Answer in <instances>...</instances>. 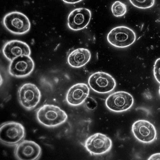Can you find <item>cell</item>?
I'll return each instance as SVG.
<instances>
[{"instance_id":"obj_20","label":"cell","mask_w":160,"mask_h":160,"mask_svg":"<svg viewBox=\"0 0 160 160\" xmlns=\"http://www.w3.org/2000/svg\"><path fill=\"white\" fill-rule=\"evenodd\" d=\"M150 160H160V153H156L152 155L148 158Z\"/></svg>"},{"instance_id":"obj_18","label":"cell","mask_w":160,"mask_h":160,"mask_svg":"<svg viewBox=\"0 0 160 160\" xmlns=\"http://www.w3.org/2000/svg\"><path fill=\"white\" fill-rule=\"evenodd\" d=\"M84 102L87 108L90 110H95L98 105L97 102L91 97H88L85 100Z\"/></svg>"},{"instance_id":"obj_5","label":"cell","mask_w":160,"mask_h":160,"mask_svg":"<svg viewBox=\"0 0 160 160\" xmlns=\"http://www.w3.org/2000/svg\"><path fill=\"white\" fill-rule=\"evenodd\" d=\"M136 36L135 32L125 26L117 27L108 34L107 39L109 43L116 48L128 47L134 43Z\"/></svg>"},{"instance_id":"obj_11","label":"cell","mask_w":160,"mask_h":160,"mask_svg":"<svg viewBox=\"0 0 160 160\" xmlns=\"http://www.w3.org/2000/svg\"><path fill=\"white\" fill-rule=\"evenodd\" d=\"M34 66V62L30 56H23L11 61L8 72L12 76L25 77L32 72Z\"/></svg>"},{"instance_id":"obj_13","label":"cell","mask_w":160,"mask_h":160,"mask_svg":"<svg viewBox=\"0 0 160 160\" xmlns=\"http://www.w3.org/2000/svg\"><path fill=\"white\" fill-rule=\"evenodd\" d=\"M3 52L5 57L10 61L22 56H30L31 54L29 45L18 40H12L6 43L3 48Z\"/></svg>"},{"instance_id":"obj_3","label":"cell","mask_w":160,"mask_h":160,"mask_svg":"<svg viewBox=\"0 0 160 160\" xmlns=\"http://www.w3.org/2000/svg\"><path fill=\"white\" fill-rule=\"evenodd\" d=\"M3 23L9 32L17 35L27 33L30 30L31 26L28 17L18 11L12 12L6 14L3 19Z\"/></svg>"},{"instance_id":"obj_17","label":"cell","mask_w":160,"mask_h":160,"mask_svg":"<svg viewBox=\"0 0 160 160\" xmlns=\"http://www.w3.org/2000/svg\"><path fill=\"white\" fill-rule=\"evenodd\" d=\"M129 1L133 6L142 9L152 7L155 2V0H129Z\"/></svg>"},{"instance_id":"obj_7","label":"cell","mask_w":160,"mask_h":160,"mask_svg":"<svg viewBox=\"0 0 160 160\" xmlns=\"http://www.w3.org/2000/svg\"><path fill=\"white\" fill-rule=\"evenodd\" d=\"M88 83L93 91L101 94L112 91L116 85L115 79L111 75L103 72L92 74L88 78Z\"/></svg>"},{"instance_id":"obj_9","label":"cell","mask_w":160,"mask_h":160,"mask_svg":"<svg viewBox=\"0 0 160 160\" xmlns=\"http://www.w3.org/2000/svg\"><path fill=\"white\" fill-rule=\"evenodd\" d=\"M133 135L139 142L150 143L156 139L157 132L153 124L145 120H139L135 122L132 127Z\"/></svg>"},{"instance_id":"obj_12","label":"cell","mask_w":160,"mask_h":160,"mask_svg":"<svg viewBox=\"0 0 160 160\" xmlns=\"http://www.w3.org/2000/svg\"><path fill=\"white\" fill-rule=\"evenodd\" d=\"M91 18V11L84 8H78L72 11L68 16V26L72 30L78 31L85 28Z\"/></svg>"},{"instance_id":"obj_10","label":"cell","mask_w":160,"mask_h":160,"mask_svg":"<svg viewBox=\"0 0 160 160\" xmlns=\"http://www.w3.org/2000/svg\"><path fill=\"white\" fill-rule=\"evenodd\" d=\"M42 150L40 146L35 142L23 140L16 146L14 155L19 160H36L41 157Z\"/></svg>"},{"instance_id":"obj_2","label":"cell","mask_w":160,"mask_h":160,"mask_svg":"<svg viewBox=\"0 0 160 160\" xmlns=\"http://www.w3.org/2000/svg\"><path fill=\"white\" fill-rule=\"evenodd\" d=\"M25 136V128L19 123L7 122L0 127V141L5 145L16 146L24 140Z\"/></svg>"},{"instance_id":"obj_21","label":"cell","mask_w":160,"mask_h":160,"mask_svg":"<svg viewBox=\"0 0 160 160\" xmlns=\"http://www.w3.org/2000/svg\"><path fill=\"white\" fill-rule=\"evenodd\" d=\"M82 1V0H62V1L65 3L70 4L77 3Z\"/></svg>"},{"instance_id":"obj_16","label":"cell","mask_w":160,"mask_h":160,"mask_svg":"<svg viewBox=\"0 0 160 160\" xmlns=\"http://www.w3.org/2000/svg\"><path fill=\"white\" fill-rule=\"evenodd\" d=\"M112 11L113 15L116 17L124 16L127 12V7L124 3L119 1L114 2L112 6Z\"/></svg>"},{"instance_id":"obj_14","label":"cell","mask_w":160,"mask_h":160,"mask_svg":"<svg viewBox=\"0 0 160 160\" xmlns=\"http://www.w3.org/2000/svg\"><path fill=\"white\" fill-rule=\"evenodd\" d=\"M90 89L86 84L79 83L72 87L66 95L67 102L70 105L77 106L82 104L88 97Z\"/></svg>"},{"instance_id":"obj_1","label":"cell","mask_w":160,"mask_h":160,"mask_svg":"<svg viewBox=\"0 0 160 160\" xmlns=\"http://www.w3.org/2000/svg\"><path fill=\"white\" fill-rule=\"evenodd\" d=\"M38 121L48 128H55L64 123L68 119L67 114L58 106L45 104L38 108L36 112Z\"/></svg>"},{"instance_id":"obj_22","label":"cell","mask_w":160,"mask_h":160,"mask_svg":"<svg viewBox=\"0 0 160 160\" xmlns=\"http://www.w3.org/2000/svg\"><path fill=\"white\" fill-rule=\"evenodd\" d=\"M159 95H160V86L159 88Z\"/></svg>"},{"instance_id":"obj_8","label":"cell","mask_w":160,"mask_h":160,"mask_svg":"<svg viewBox=\"0 0 160 160\" xmlns=\"http://www.w3.org/2000/svg\"><path fill=\"white\" fill-rule=\"evenodd\" d=\"M112 140L107 136L97 133L86 140L84 146L91 154L100 155L109 152L112 149Z\"/></svg>"},{"instance_id":"obj_6","label":"cell","mask_w":160,"mask_h":160,"mask_svg":"<svg viewBox=\"0 0 160 160\" xmlns=\"http://www.w3.org/2000/svg\"><path fill=\"white\" fill-rule=\"evenodd\" d=\"M134 102V98L129 93L120 91L110 95L106 100L105 104L111 111L121 112L129 109Z\"/></svg>"},{"instance_id":"obj_4","label":"cell","mask_w":160,"mask_h":160,"mask_svg":"<svg viewBox=\"0 0 160 160\" xmlns=\"http://www.w3.org/2000/svg\"><path fill=\"white\" fill-rule=\"evenodd\" d=\"M41 93L38 88L31 83L25 84L20 87L18 92L19 102L26 110L34 109L39 103Z\"/></svg>"},{"instance_id":"obj_15","label":"cell","mask_w":160,"mask_h":160,"mask_svg":"<svg viewBox=\"0 0 160 160\" xmlns=\"http://www.w3.org/2000/svg\"><path fill=\"white\" fill-rule=\"evenodd\" d=\"M91 53L90 51L84 48H79L74 50L70 54L68 62L72 67L79 68L82 67L90 61Z\"/></svg>"},{"instance_id":"obj_19","label":"cell","mask_w":160,"mask_h":160,"mask_svg":"<svg viewBox=\"0 0 160 160\" xmlns=\"http://www.w3.org/2000/svg\"><path fill=\"white\" fill-rule=\"evenodd\" d=\"M153 73L157 81L160 84V58L158 59L155 62Z\"/></svg>"}]
</instances>
